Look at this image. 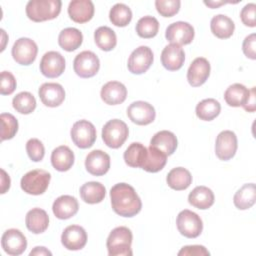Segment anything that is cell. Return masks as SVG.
Returning <instances> with one entry per match:
<instances>
[{
    "label": "cell",
    "mask_w": 256,
    "mask_h": 256,
    "mask_svg": "<svg viewBox=\"0 0 256 256\" xmlns=\"http://www.w3.org/2000/svg\"><path fill=\"white\" fill-rule=\"evenodd\" d=\"M16 89V79L9 71L1 72L0 93L2 95H10Z\"/></svg>",
    "instance_id": "44"
},
{
    "label": "cell",
    "mask_w": 256,
    "mask_h": 256,
    "mask_svg": "<svg viewBox=\"0 0 256 256\" xmlns=\"http://www.w3.org/2000/svg\"><path fill=\"white\" fill-rule=\"evenodd\" d=\"M85 168L94 176H102L110 168V156L102 150H93L86 156Z\"/></svg>",
    "instance_id": "19"
},
{
    "label": "cell",
    "mask_w": 256,
    "mask_h": 256,
    "mask_svg": "<svg viewBox=\"0 0 256 256\" xmlns=\"http://www.w3.org/2000/svg\"><path fill=\"white\" fill-rule=\"evenodd\" d=\"M74 159V153L66 145L56 147L51 153V164L60 172L68 171L73 166Z\"/></svg>",
    "instance_id": "25"
},
{
    "label": "cell",
    "mask_w": 256,
    "mask_h": 256,
    "mask_svg": "<svg viewBox=\"0 0 256 256\" xmlns=\"http://www.w3.org/2000/svg\"><path fill=\"white\" fill-rule=\"evenodd\" d=\"M158 30L159 22L153 16H144L140 18L136 24V32L141 38H153L157 35Z\"/></svg>",
    "instance_id": "39"
},
{
    "label": "cell",
    "mask_w": 256,
    "mask_h": 256,
    "mask_svg": "<svg viewBox=\"0 0 256 256\" xmlns=\"http://www.w3.org/2000/svg\"><path fill=\"white\" fill-rule=\"evenodd\" d=\"M25 223L29 231L34 234H40L48 228L49 216L45 210L41 208H33L27 212Z\"/></svg>",
    "instance_id": "24"
},
{
    "label": "cell",
    "mask_w": 256,
    "mask_h": 256,
    "mask_svg": "<svg viewBox=\"0 0 256 256\" xmlns=\"http://www.w3.org/2000/svg\"><path fill=\"white\" fill-rule=\"evenodd\" d=\"M10 188V177L9 175L1 169V194H4Z\"/></svg>",
    "instance_id": "49"
},
{
    "label": "cell",
    "mask_w": 256,
    "mask_h": 256,
    "mask_svg": "<svg viewBox=\"0 0 256 256\" xmlns=\"http://www.w3.org/2000/svg\"><path fill=\"white\" fill-rule=\"evenodd\" d=\"M128 135V126L120 119L109 120L102 128V139L109 148L117 149L121 147Z\"/></svg>",
    "instance_id": "4"
},
{
    "label": "cell",
    "mask_w": 256,
    "mask_h": 256,
    "mask_svg": "<svg viewBox=\"0 0 256 256\" xmlns=\"http://www.w3.org/2000/svg\"><path fill=\"white\" fill-rule=\"evenodd\" d=\"M35 255L36 256H39V255L40 256H45V255L51 256L52 253H51V251H49L47 248H45L43 246H37L30 252V256H35Z\"/></svg>",
    "instance_id": "50"
},
{
    "label": "cell",
    "mask_w": 256,
    "mask_h": 256,
    "mask_svg": "<svg viewBox=\"0 0 256 256\" xmlns=\"http://www.w3.org/2000/svg\"><path fill=\"white\" fill-rule=\"evenodd\" d=\"M69 17L76 23H86L94 15V4L90 0H73L68 6Z\"/></svg>",
    "instance_id": "22"
},
{
    "label": "cell",
    "mask_w": 256,
    "mask_h": 256,
    "mask_svg": "<svg viewBox=\"0 0 256 256\" xmlns=\"http://www.w3.org/2000/svg\"><path fill=\"white\" fill-rule=\"evenodd\" d=\"M221 111L220 103L213 98H208L200 101L195 109L196 115L203 121H211L216 118Z\"/></svg>",
    "instance_id": "36"
},
{
    "label": "cell",
    "mask_w": 256,
    "mask_h": 256,
    "mask_svg": "<svg viewBox=\"0 0 256 256\" xmlns=\"http://www.w3.org/2000/svg\"><path fill=\"white\" fill-rule=\"evenodd\" d=\"M179 256H206L210 255V252L202 245H188L181 248L178 252Z\"/></svg>",
    "instance_id": "47"
},
{
    "label": "cell",
    "mask_w": 256,
    "mask_h": 256,
    "mask_svg": "<svg viewBox=\"0 0 256 256\" xmlns=\"http://www.w3.org/2000/svg\"><path fill=\"white\" fill-rule=\"evenodd\" d=\"M1 119V141L12 139L18 131V121L10 113H2Z\"/></svg>",
    "instance_id": "41"
},
{
    "label": "cell",
    "mask_w": 256,
    "mask_h": 256,
    "mask_svg": "<svg viewBox=\"0 0 256 256\" xmlns=\"http://www.w3.org/2000/svg\"><path fill=\"white\" fill-rule=\"evenodd\" d=\"M12 57L20 65L32 64L37 56V44L30 38L21 37L15 41L12 47Z\"/></svg>",
    "instance_id": "9"
},
{
    "label": "cell",
    "mask_w": 256,
    "mask_h": 256,
    "mask_svg": "<svg viewBox=\"0 0 256 256\" xmlns=\"http://www.w3.org/2000/svg\"><path fill=\"white\" fill-rule=\"evenodd\" d=\"M166 181L170 188L176 191H181L187 189L190 186L192 183V175L186 168L176 167L169 171L166 177Z\"/></svg>",
    "instance_id": "30"
},
{
    "label": "cell",
    "mask_w": 256,
    "mask_h": 256,
    "mask_svg": "<svg viewBox=\"0 0 256 256\" xmlns=\"http://www.w3.org/2000/svg\"><path fill=\"white\" fill-rule=\"evenodd\" d=\"M51 175L43 169H35L27 172L20 181L21 189L30 195H41L49 186Z\"/></svg>",
    "instance_id": "5"
},
{
    "label": "cell",
    "mask_w": 256,
    "mask_h": 256,
    "mask_svg": "<svg viewBox=\"0 0 256 256\" xmlns=\"http://www.w3.org/2000/svg\"><path fill=\"white\" fill-rule=\"evenodd\" d=\"M79 209L78 201L75 197L70 195L59 196L52 205L54 215L61 220L69 219L76 215Z\"/></svg>",
    "instance_id": "23"
},
{
    "label": "cell",
    "mask_w": 256,
    "mask_h": 256,
    "mask_svg": "<svg viewBox=\"0 0 256 256\" xmlns=\"http://www.w3.org/2000/svg\"><path fill=\"white\" fill-rule=\"evenodd\" d=\"M237 147V136L233 131L224 130L218 134L215 142V153L220 160H230L235 155Z\"/></svg>",
    "instance_id": "13"
},
{
    "label": "cell",
    "mask_w": 256,
    "mask_h": 256,
    "mask_svg": "<svg viewBox=\"0 0 256 256\" xmlns=\"http://www.w3.org/2000/svg\"><path fill=\"white\" fill-rule=\"evenodd\" d=\"M153 52L148 46H139L129 56L127 67L132 74L145 73L153 63Z\"/></svg>",
    "instance_id": "10"
},
{
    "label": "cell",
    "mask_w": 256,
    "mask_h": 256,
    "mask_svg": "<svg viewBox=\"0 0 256 256\" xmlns=\"http://www.w3.org/2000/svg\"><path fill=\"white\" fill-rule=\"evenodd\" d=\"M210 63L204 57H197L190 64L187 71V80L193 87L203 85L210 75Z\"/></svg>",
    "instance_id": "17"
},
{
    "label": "cell",
    "mask_w": 256,
    "mask_h": 256,
    "mask_svg": "<svg viewBox=\"0 0 256 256\" xmlns=\"http://www.w3.org/2000/svg\"><path fill=\"white\" fill-rule=\"evenodd\" d=\"M214 193L206 186H197L188 195V202L201 210L210 208L214 204Z\"/></svg>",
    "instance_id": "27"
},
{
    "label": "cell",
    "mask_w": 256,
    "mask_h": 256,
    "mask_svg": "<svg viewBox=\"0 0 256 256\" xmlns=\"http://www.w3.org/2000/svg\"><path fill=\"white\" fill-rule=\"evenodd\" d=\"M83 42V35L77 28L68 27L63 29L58 36L59 46L68 52L78 49Z\"/></svg>",
    "instance_id": "29"
},
{
    "label": "cell",
    "mask_w": 256,
    "mask_h": 256,
    "mask_svg": "<svg viewBox=\"0 0 256 256\" xmlns=\"http://www.w3.org/2000/svg\"><path fill=\"white\" fill-rule=\"evenodd\" d=\"M243 108L247 112H254L256 109V93H255V87H252L250 90L249 98L246 102V104L243 106Z\"/></svg>",
    "instance_id": "48"
},
{
    "label": "cell",
    "mask_w": 256,
    "mask_h": 256,
    "mask_svg": "<svg viewBox=\"0 0 256 256\" xmlns=\"http://www.w3.org/2000/svg\"><path fill=\"white\" fill-rule=\"evenodd\" d=\"M106 194V189L103 184L96 181H90L80 187V196L85 203L97 204L100 203Z\"/></svg>",
    "instance_id": "32"
},
{
    "label": "cell",
    "mask_w": 256,
    "mask_h": 256,
    "mask_svg": "<svg viewBox=\"0 0 256 256\" xmlns=\"http://www.w3.org/2000/svg\"><path fill=\"white\" fill-rule=\"evenodd\" d=\"M101 99L108 105H118L125 101L127 89L124 84L118 81H109L101 88Z\"/></svg>",
    "instance_id": "21"
},
{
    "label": "cell",
    "mask_w": 256,
    "mask_h": 256,
    "mask_svg": "<svg viewBox=\"0 0 256 256\" xmlns=\"http://www.w3.org/2000/svg\"><path fill=\"white\" fill-rule=\"evenodd\" d=\"M61 6L60 0H30L26 5V14L34 22L52 20L59 15Z\"/></svg>",
    "instance_id": "3"
},
{
    "label": "cell",
    "mask_w": 256,
    "mask_h": 256,
    "mask_svg": "<svg viewBox=\"0 0 256 256\" xmlns=\"http://www.w3.org/2000/svg\"><path fill=\"white\" fill-rule=\"evenodd\" d=\"M204 4H205V5H207V6H209L210 8H217V7H219L220 5L225 4V2H223V1H221V2H215V1H204Z\"/></svg>",
    "instance_id": "51"
},
{
    "label": "cell",
    "mask_w": 256,
    "mask_h": 256,
    "mask_svg": "<svg viewBox=\"0 0 256 256\" xmlns=\"http://www.w3.org/2000/svg\"><path fill=\"white\" fill-rule=\"evenodd\" d=\"M26 151L29 158L34 162H39L44 158L45 148L43 143L37 138H31L26 143Z\"/></svg>",
    "instance_id": "43"
},
{
    "label": "cell",
    "mask_w": 256,
    "mask_h": 256,
    "mask_svg": "<svg viewBox=\"0 0 256 256\" xmlns=\"http://www.w3.org/2000/svg\"><path fill=\"white\" fill-rule=\"evenodd\" d=\"M256 201V187L254 183L244 184L237 190L233 197V203L236 208L246 210L251 208Z\"/></svg>",
    "instance_id": "33"
},
{
    "label": "cell",
    "mask_w": 256,
    "mask_h": 256,
    "mask_svg": "<svg viewBox=\"0 0 256 256\" xmlns=\"http://www.w3.org/2000/svg\"><path fill=\"white\" fill-rule=\"evenodd\" d=\"M100 68L98 56L92 51L80 52L73 61L74 72L81 78H90L97 74Z\"/></svg>",
    "instance_id": "8"
},
{
    "label": "cell",
    "mask_w": 256,
    "mask_h": 256,
    "mask_svg": "<svg viewBox=\"0 0 256 256\" xmlns=\"http://www.w3.org/2000/svg\"><path fill=\"white\" fill-rule=\"evenodd\" d=\"M181 2L179 0H156L155 7L163 17H172L178 13Z\"/></svg>",
    "instance_id": "42"
},
{
    "label": "cell",
    "mask_w": 256,
    "mask_h": 256,
    "mask_svg": "<svg viewBox=\"0 0 256 256\" xmlns=\"http://www.w3.org/2000/svg\"><path fill=\"white\" fill-rule=\"evenodd\" d=\"M13 108L20 114H30L36 108L35 97L27 91L20 92L12 100Z\"/></svg>",
    "instance_id": "40"
},
{
    "label": "cell",
    "mask_w": 256,
    "mask_h": 256,
    "mask_svg": "<svg viewBox=\"0 0 256 256\" xmlns=\"http://www.w3.org/2000/svg\"><path fill=\"white\" fill-rule=\"evenodd\" d=\"M61 242L68 250H81L87 243V233L79 225H70L62 232Z\"/></svg>",
    "instance_id": "16"
},
{
    "label": "cell",
    "mask_w": 256,
    "mask_h": 256,
    "mask_svg": "<svg viewBox=\"0 0 256 256\" xmlns=\"http://www.w3.org/2000/svg\"><path fill=\"white\" fill-rule=\"evenodd\" d=\"M40 100L45 106L57 107L65 99V90L59 83H43L38 91Z\"/></svg>",
    "instance_id": "18"
},
{
    "label": "cell",
    "mask_w": 256,
    "mask_h": 256,
    "mask_svg": "<svg viewBox=\"0 0 256 256\" xmlns=\"http://www.w3.org/2000/svg\"><path fill=\"white\" fill-rule=\"evenodd\" d=\"M176 225L180 234L187 238H196L203 230V222L200 216L188 209H184L178 214Z\"/></svg>",
    "instance_id": "6"
},
{
    "label": "cell",
    "mask_w": 256,
    "mask_h": 256,
    "mask_svg": "<svg viewBox=\"0 0 256 256\" xmlns=\"http://www.w3.org/2000/svg\"><path fill=\"white\" fill-rule=\"evenodd\" d=\"M166 162L167 155L165 153L153 146H149L147 148V154L141 168L147 172L156 173L164 168Z\"/></svg>",
    "instance_id": "34"
},
{
    "label": "cell",
    "mask_w": 256,
    "mask_h": 256,
    "mask_svg": "<svg viewBox=\"0 0 256 256\" xmlns=\"http://www.w3.org/2000/svg\"><path fill=\"white\" fill-rule=\"evenodd\" d=\"M255 44H256V35L254 33L245 37L243 44H242V50H243L244 55L252 60L256 59Z\"/></svg>",
    "instance_id": "46"
},
{
    "label": "cell",
    "mask_w": 256,
    "mask_h": 256,
    "mask_svg": "<svg viewBox=\"0 0 256 256\" xmlns=\"http://www.w3.org/2000/svg\"><path fill=\"white\" fill-rule=\"evenodd\" d=\"M194 28L191 24L184 21H177L166 28L165 37L171 44L187 45L194 39Z\"/></svg>",
    "instance_id": "11"
},
{
    "label": "cell",
    "mask_w": 256,
    "mask_h": 256,
    "mask_svg": "<svg viewBox=\"0 0 256 256\" xmlns=\"http://www.w3.org/2000/svg\"><path fill=\"white\" fill-rule=\"evenodd\" d=\"M1 33H2V40H3V45H2V47H1V51H3L4 50V48H5V37H6V33H5V31L3 30V29H1Z\"/></svg>",
    "instance_id": "52"
},
{
    "label": "cell",
    "mask_w": 256,
    "mask_h": 256,
    "mask_svg": "<svg viewBox=\"0 0 256 256\" xmlns=\"http://www.w3.org/2000/svg\"><path fill=\"white\" fill-rule=\"evenodd\" d=\"M110 199L112 209L122 217H133L141 211V199L127 183L115 184L110 190Z\"/></svg>",
    "instance_id": "1"
},
{
    "label": "cell",
    "mask_w": 256,
    "mask_h": 256,
    "mask_svg": "<svg viewBox=\"0 0 256 256\" xmlns=\"http://www.w3.org/2000/svg\"><path fill=\"white\" fill-rule=\"evenodd\" d=\"M147 154V148L139 143V142H133L131 143L127 149L124 152V161L125 163L133 168H141L145 157Z\"/></svg>",
    "instance_id": "35"
},
{
    "label": "cell",
    "mask_w": 256,
    "mask_h": 256,
    "mask_svg": "<svg viewBox=\"0 0 256 256\" xmlns=\"http://www.w3.org/2000/svg\"><path fill=\"white\" fill-rule=\"evenodd\" d=\"M133 235L129 228L119 226L114 228L106 241L109 256H131Z\"/></svg>",
    "instance_id": "2"
},
{
    "label": "cell",
    "mask_w": 256,
    "mask_h": 256,
    "mask_svg": "<svg viewBox=\"0 0 256 256\" xmlns=\"http://www.w3.org/2000/svg\"><path fill=\"white\" fill-rule=\"evenodd\" d=\"M185 61V53L181 46L169 44L165 46L161 53V63L169 71L179 70Z\"/></svg>",
    "instance_id": "20"
},
{
    "label": "cell",
    "mask_w": 256,
    "mask_h": 256,
    "mask_svg": "<svg viewBox=\"0 0 256 256\" xmlns=\"http://www.w3.org/2000/svg\"><path fill=\"white\" fill-rule=\"evenodd\" d=\"M210 29L213 35L220 39H227L232 36L235 24L228 16L223 14H218L213 16L210 22Z\"/></svg>",
    "instance_id": "28"
},
{
    "label": "cell",
    "mask_w": 256,
    "mask_h": 256,
    "mask_svg": "<svg viewBox=\"0 0 256 256\" xmlns=\"http://www.w3.org/2000/svg\"><path fill=\"white\" fill-rule=\"evenodd\" d=\"M109 19L113 25L117 27H125L132 20V11L127 5L117 3L110 9Z\"/></svg>",
    "instance_id": "38"
},
{
    "label": "cell",
    "mask_w": 256,
    "mask_h": 256,
    "mask_svg": "<svg viewBox=\"0 0 256 256\" xmlns=\"http://www.w3.org/2000/svg\"><path fill=\"white\" fill-rule=\"evenodd\" d=\"M127 116L137 125H148L155 120L154 107L145 101L132 102L127 108Z\"/></svg>",
    "instance_id": "15"
},
{
    "label": "cell",
    "mask_w": 256,
    "mask_h": 256,
    "mask_svg": "<svg viewBox=\"0 0 256 256\" xmlns=\"http://www.w3.org/2000/svg\"><path fill=\"white\" fill-rule=\"evenodd\" d=\"M255 13H256V5L254 3L246 4L240 12V18L243 24L249 27H255L256 25Z\"/></svg>",
    "instance_id": "45"
},
{
    "label": "cell",
    "mask_w": 256,
    "mask_h": 256,
    "mask_svg": "<svg viewBox=\"0 0 256 256\" xmlns=\"http://www.w3.org/2000/svg\"><path fill=\"white\" fill-rule=\"evenodd\" d=\"M65 58L57 51L46 52L40 61V71L47 78L59 77L65 70Z\"/></svg>",
    "instance_id": "14"
},
{
    "label": "cell",
    "mask_w": 256,
    "mask_h": 256,
    "mask_svg": "<svg viewBox=\"0 0 256 256\" xmlns=\"http://www.w3.org/2000/svg\"><path fill=\"white\" fill-rule=\"evenodd\" d=\"M73 143L81 148H90L96 140V128L88 120L82 119L75 122L70 131Z\"/></svg>",
    "instance_id": "7"
},
{
    "label": "cell",
    "mask_w": 256,
    "mask_h": 256,
    "mask_svg": "<svg viewBox=\"0 0 256 256\" xmlns=\"http://www.w3.org/2000/svg\"><path fill=\"white\" fill-rule=\"evenodd\" d=\"M178 145L177 138L174 133L168 130H162L154 134V136L151 138L150 146H153L163 153H165L167 156L172 155Z\"/></svg>",
    "instance_id": "26"
},
{
    "label": "cell",
    "mask_w": 256,
    "mask_h": 256,
    "mask_svg": "<svg viewBox=\"0 0 256 256\" xmlns=\"http://www.w3.org/2000/svg\"><path fill=\"white\" fill-rule=\"evenodd\" d=\"M1 246L8 255L18 256L26 250L27 240L20 230L11 228L3 233L1 238Z\"/></svg>",
    "instance_id": "12"
},
{
    "label": "cell",
    "mask_w": 256,
    "mask_h": 256,
    "mask_svg": "<svg viewBox=\"0 0 256 256\" xmlns=\"http://www.w3.org/2000/svg\"><path fill=\"white\" fill-rule=\"evenodd\" d=\"M94 40L98 48L103 51H111L117 44L115 32L107 26H101L94 32Z\"/></svg>",
    "instance_id": "37"
},
{
    "label": "cell",
    "mask_w": 256,
    "mask_h": 256,
    "mask_svg": "<svg viewBox=\"0 0 256 256\" xmlns=\"http://www.w3.org/2000/svg\"><path fill=\"white\" fill-rule=\"evenodd\" d=\"M250 90L243 84L235 83L230 85L224 92V99L229 106L240 107L244 106L249 98Z\"/></svg>",
    "instance_id": "31"
}]
</instances>
